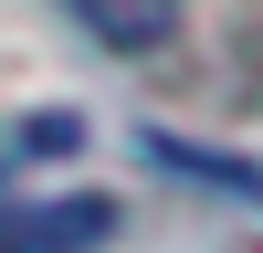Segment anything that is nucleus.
Segmentation results:
<instances>
[{
    "label": "nucleus",
    "instance_id": "f03ea898",
    "mask_svg": "<svg viewBox=\"0 0 263 253\" xmlns=\"http://www.w3.org/2000/svg\"><path fill=\"white\" fill-rule=\"evenodd\" d=\"M63 11H74L84 32L105 42V53H158V42L179 32V11H190V0H63Z\"/></svg>",
    "mask_w": 263,
    "mask_h": 253
},
{
    "label": "nucleus",
    "instance_id": "7ed1b4c3",
    "mask_svg": "<svg viewBox=\"0 0 263 253\" xmlns=\"http://www.w3.org/2000/svg\"><path fill=\"white\" fill-rule=\"evenodd\" d=\"M147 158H158V169H190V179H221V190H242V201H263V169L211 158V148H190V137H147Z\"/></svg>",
    "mask_w": 263,
    "mask_h": 253
},
{
    "label": "nucleus",
    "instance_id": "f257e3e1",
    "mask_svg": "<svg viewBox=\"0 0 263 253\" xmlns=\"http://www.w3.org/2000/svg\"><path fill=\"white\" fill-rule=\"evenodd\" d=\"M116 232V201L74 190V201H11L0 211V253H95Z\"/></svg>",
    "mask_w": 263,
    "mask_h": 253
}]
</instances>
